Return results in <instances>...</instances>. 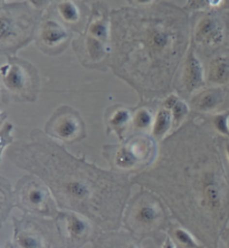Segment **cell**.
<instances>
[{
    "label": "cell",
    "mask_w": 229,
    "mask_h": 248,
    "mask_svg": "<svg viewBox=\"0 0 229 248\" xmlns=\"http://www.w3.org/2000/svg\"><path fill=\"white\" fill-rule=\"evenodd\" d=\"M167 234L171 238L176 248H205L191 232L177 220H172Z\"/></svg>",
    "instance_id": "cell-17"
},
{
    "label": "cell",
    "mask_w": 229,
    "mask_h": 248,
    "mask_svg": "<svg viewBox=\"0 0 229 248\" xmlns=\"http://www.w3.org/2000/svg\"><path fill=\"white\" fill-rule=\"evenodd\" d=\"M2 1H5V0H2Z\"/></svg>",
    "instance_id": "cell-33"
},
{
    "label": "cell",
    "mask_w": 229,
    "mask_h": 248,
    "mask_svg": "<svg viewBox=\"0 0 229 248\" xmlns=\"http://www.w3.org/2000/svg\"><path fill=\"white\" fill-rule=\"evenodd\" d=\"M196 41L201 45L218 46L224 42L225 29L219 19L207 16L198 21L196 27Z\"/></svg>",
    "instance_id": "cell-11"
},
{
    "label": "cell",
    "mask_w": 229,
    "mask_h": 248,
    "mask_svg": "<svg viewBox=\"0 0 229 248\" xmlns=\"http://www.w3.org/2000/svg\"><path fill=\"white\" fill-rule=\"evenodd\" d=\"M212 125L217 133L229 140V110L216 113L212 118Z\"/></svg>",
    "instance_id": "cell-24"
},
{
    "label": "cell",
    "mask_w": 229,
    "mask_h": 248,
    "mask_svg": "<svg viewBox=\"0 0 229 248\" xmlns=\"http://www.w3.org/2000/svg\"><path fill=\"white\" fill-rule=\"evenodd\" d=\"M206 1L207 0H190L189 5L192 7H200L203 5V3H206Z\"/></svg>",
    "instance_id": "cell-28"
},
{
    "label": "cell",
    "mask_w": 229,
    "mask_h": 248,
    "mask_svg": "<svg viewBox=\"0 0 229 248\" xmlns=\"http://www.w3.org/2000/svg\"><path fill=\"white\" fill-rule=\"evenodd\" d=\"M13 130H14L13 123H9V122L3 123L2 121L1 133H0V137H1V160L3 159V156H5L6 148L8 147L14 140Z\"/></svg>",
    "instance_id": "cell-25"
},
{
    "label": "cell",
    "mask_w": 229,
    "mask_h": 248,
    "mask_svg": "<svg viewBox=\"0 0 229 248\" xmlns=\"http://www.w3.org/2000/svg\"><path fill=\"white\" fill-rule=\"evenodd\" d=\"M131 181L158 193L205 248H219L229 228V176L215 138L202 127L192 124L173 134L159 161Z\"/></svg>",
    "instance_id": "cell-1"
},
{
    "label": "cell",
    "mask_w": 229,
    "mask_h": 248,
    "mask_svg": "<svg viewBox=\"0 0 229 248\" xmlns=\"http://www.w3.org/2000/svg\"><path fill=\"white\" fill-rule=\"evenodd\" d=\"M163 107L168 108L172 113L173 118V129H178L188 118L190 113V107L183 98L177 96L176 94H171L162 103Z\"/></svg>",
    "instance_id": "cell-19"
},
{
    "label": "cell",
    "mask_w": 229,
    "mask_h": 248,
    "mask_svg": "<svg viewBox=\"0 0 229 248\" xmlns=\"http://www.w3.org/2000/svg\"><path fill=\"white\" fill-rule=\"evenodd\" d=\"M206 76L203 66L199 58L195 55L194 49H190L181 75L179 92L183 96H191L192 94L198 93L206 86Z\"/></svg>",
    "instance_id": "cell-10"
},
{
    "label": "cell",
    "mask_w": 229,
    "mask_h": 248,
    "mask_svg": "<svg viewBox=\"0 0 229 248\" xmlns=\"http://www.w3.org/2000/svg\"><path fill=\"white\" fill-rule=\"evenodd\" d=\"M2 94L15 101L34 102L37 100L39 81L37 72L29 64L7 62L0 68Z\"/></svg>",
    "instance_id": "cell-7"
},
{
    "label": "cell",
    "mask_w": 229,
    "mask_h": 248,
    "mask_svg": "<svg viewBox=\"0 0 229 248\" xmlns=\"http://www.w3.org/2000/svg\"><path fill=\"white\" fill-rule=\"evenodd\" d=\"M13 238L5 248H66V244L53 218L23 213L12 217Z\"/></svg>",
    "instance_id": "cell-4"
},
{
    "label": "cell",
    "mask_w": 229,
    "mask_h": 248,
    "mask_svg": "<svg viewBox=\"0 0 229 248\" xmlns=\"http://www.w3.org/2000/svg\"><path fill=\"white\" fill-rule=\"evenodd\" d=\"M66 244V248H82L100 234L101 229L84 215L70 210H60L54 218Z\"/></svg>",
    "instance_id": "cell-8"
},
{
    "label": "cell",
    "mask_w": 229,
    "mask_h": 248,
    "mask_svg": "<svg viewBox=\"0 0 229 248\" xmlns=\"http://www.w3.org/2000/svg\"><path fill=\"white\" fill-rule=\"evenodd\" d=\"M39 38L42 44L47 48H57L70 38L67 29L55 19H47L43 23L39 31Z\"/></svg>",
    "instance_id": "cell-14"
},
{
    "label": "cell",
    "mask_w": 229,
    "mask_h": 248,
    "mask_svg": "<svg viewBox=\"0 0 229 248\" xmlns=\"http://www.w3.org/2000/svg\"><path fill=\"white\" fill-rule=\"evenodd\" d=\"M15 207L25 214L55 218L60 208L48 186L35 174L24 176L14 188Z\"/></svg>",
    "instance_id": "cell-6"
},
{
    "label": "cell",
    "mask_w": 229,
    "mask_h": 248,
    "mask_svg": "<svg viewBox=\"0 0 229 248\" xmlns=\"http://www.w3.org/2000/svg\"><path fill=\"white\" fill-rule=\"evenodd\" d=\"M58 14L61 17V19L66 21L68 24H76L81 18L78 7L70 0H65L58 5Z\"/></svg>",
    "instance_id": "cell-23"
},
{
    "label": "cell",
    "mask_w": 229,
    "mask_h": 248,
    "mask_svg": "<svg viewBox=\"0 0 229 248\" xmlns=\"http://www.w3.org/2000/svg\"><path fill=\"white\" fill-rule=\"evenodd\" d=\"M15 208L14 189L6 178H0V222L5 224Z\"/></svg>",
    "instance_id": "cell-21"
},
{
    "label": "cell",
    "mask_w": 229,
    "mask_h": 248,
    "mask_svg": "<svg viewBox=\"0 0 229 248\" xmlns=\"http://www.w3.org/2000/svg\"><path fill=\"white\" fill-rule=\"evenodd\" d=\"M158 248H176V247H174V244L171 240V238H170L168 234H167L166 238L163 239L161 243L158 244Z\"/></svg>",
    "instance_id": "cell-27"
},
{
    "label": "cell",
    "mask_w": 229,
    "mask_h": 248,
    "mask_svg": "<svg viewBox=\"0 0 229 248\" xmlns=\"http://www.w3.org/2000/svg\"><path fill=\"white\" fill-rule=\"evenodd\" d=\"M225 153H226V158L229 162V140L228 139L225 141Z\"/></svg>",
    "instance_id": "cell-30"
},
{
    "label": "cell",
    "mask_w": 229,
    "mask_h": 248,
    "mask_svg": "<svg viewBox=\"0 0 229 248\" xmlns=\"http://www.w3.org/2000/svg\"><path fill=\"white\" fill-rule=\"evenodd\" d=\"M207 83L215 87L229 84V54H219L210 61Z\"/></svg>",
    "instance_id": "cell-16"
},
{
    "label": "cell",
    "mask_w": 229,
    "mask_h": 248,
    "mask_svg": "<svg viewBox=\"0 0 229 248\" xmlns=\"http://www.w3.org/2000/svg\"><path fill=\"white\" fill-rule=\"evenodd\" d=\"M45 132L54 140L74 143L86 137L85 122L78 112L67 105H61L47 121Z\"/></svg>",
    "instance_id": "cell-9"
},
{
    "label": "cell",
    "mask_w": 229,
    "mask_h": 248,
    "mask_svg": "<svg viewBox=\"0 0 229 248\" xmlns=\"http://www.w3.org/2000/svg\"><path fill=\"white\" fill-rule=\"evenodd\" d=\"M154 116L151 108L148 107L137 108L132 116V127L137 133H145L149 130H152L154 122Z\"/></svg>",
    "instance_id": "cell-22"
},
{
    "label": "cell",
    "mask_w": 229,
    "mask_h": 248,
    "mask_svg": "<svg viewBox=\"0 0 229 248\" xmlns=\"http://www.w3.org/2000/svg\"><path fill=\"white\" fill-rule=\"evenodd\" d=\"M139 3H142V5H147V3H150L153 1V0H137Z\"/></svg>",
    "instance_id": "cell-32"
},
{
    "label": "cell",
    "mask_w": 229,
    "mask_h": 248,
    "mask_svg": "<svg viewBox=\"0 0 229 248\" xmlns=\"http://www.w3.org/2000/svg\"><path fill=\"white\" fill-rule=\"evenodd\" d=\"M221 1H223V0H207V3L212 7H217L220 5Z\"/></svg>",
    "instance_id": "cell-29"
},
{
    "label": "cell",
    "mask_w": 229,
    "mask_h": 248,
    "mask_svg": "<svg viewBox=\"0 0 229 248\" xmlns=\"http://www.w3.org/2000/svg\"><path fill=\"white\" fill-rule=\"evenodd\" d=\"M92 248H143L142 243L126 231L101 232L93 239Z\"/></svg>",
    "instance_id": "cell-12"
},
{
    "label": "cell",
    "mask_w": 229,
    "mask_h": 248,
    "mask_svg": "<svg viewBox=\"0 0 229 248\" xmlns=\"http://www.w3.org/2000/svg\"><path fill=\"white\" fill-rule=\"evenodd\" d=\"M29 3L36 9H43L48 6L50 0H28Z\"/></svg>",
    "instance_id": "cell-26"
},
{
    "label": "cell",
    "mask_w": 229,
    "mask_h": 248,
    "mask_svg": "<svg viewBox=\"0 0 229 248\" xmlns=\"http://www.w3.org/2000/svg\"><path fill=\"white\" fill-rule=\"evenodd\" d=\"M223 240H225V242H226V244H227V247L229 248V228L227 229V232H226V234H225V236H224V239Z\"/></svg>",
    "instance_id": "cell-31"
},
{
    "label": "cell",
    "mask_w": 229,
    "mask_h": 248,
    "mask_svg": "<svg viewBox=\"0 0 229 248\" xmlns=\"http://www.w3.org/2000/svg\"><path fill=\"white\" fill-rule=\"evenodd\" d=\"M29 31V26H19L12 18L1 16V44L2 46L7 44H16L25 36V31Z\"/></svg>",
    "instance_id": "cell-20"
},
{
    "label": "cell",
    "mask_w": 229,
    "mask_h": 248,
    "mask_svg": "<svg viewBox=\"0 0 229 248\" xmlns=\"http://www.w3.org/2000/svg\"><path fill=\"white\" fill-rule=\"evenodd\" d=\"M172 220V215L161 197L140 187V190L130 197L126 203L122 227L139 242L152 239L158 245L166 238Z\"/></svg>",
    "instance_id": "cell-3"
},
{
    "label": "cell",
    "mask_w": 229,
    "mask_h": 248,
    "mask_svg": "<svg viewBox=\"0 0 229 248\" xmlns=\"http://www.w3.org/2000/svg\"><path fill=\"white\" fill-rule=\"evenodd\" d=\"M173 129L172 113L168 108L162 107L155 113L153 126L151 130V136L155 141H162Z\"/></svg>",
    "instance_id": "cell-18"
},
{
    "label": "cell",
    "mask_w": 229,
    "mask_h": 248,
    "mask_svg": "<svg viewBox=\"0 0 229 248\" xmlns=\"http://www.w3.org/2000/svg\"><path fill=\"white\" fill-rule=\"evenodd\" d=\"M10 158L48 186L61 210L84 215L103 232L122 227L133 185L128 174L76 158L35 132L32 142L15 148Z\"/></svg>",
    "instance_id": "cell-2"
},
{
    "label": "cell",
    "mask_w": 229,
    "mask_h": 248,
    "mask_svg": "<svg viewBox=\"0 0 229 248\" xmlns=\"http://www.w3.org/2000/svg\"><path fill=\"white\" fill-rule=\"evenodd\" d=\"M153 137L139 133L118 145H107L103 149L104 158L112 169L120 173L137 172L144 170L157 156V143Z\"/></svg>",
    "instance_id": "cell-5"
},
{
    "label": "cell",
    "mask_w": 229,
    "mask_h": 248,
    "mask_svg": "<svg viewBox=\"0 0 229 248\" xmlns=\"http://www.w3.org/2000/svg\"><path fill=\"white\" fill-rule=\"evenodd\" d=\"M132 112L130 108L123 105H114L107 111L105 115V124H107V133L115 132L120 141L123 142L126 131L132 124Z\"/></svg>",
    "instance_id": "cell-13"
},
{
    "label": "cell",
    "mask_w": 229,
    "mask_h": 248,
    "mask_svg": "<svg viewBox=\"0 0 229 248\" xmlns=\"http://www.w3.org/2000/svg\"><path fill=\"white\" fill-rule=\"evenodd\" d=\"M225 92L221 87H212L192 97L191 108L199 113H212L224 104Z\"/></svg>",
    "instance_id": "cell-15"
}]
</instances>
